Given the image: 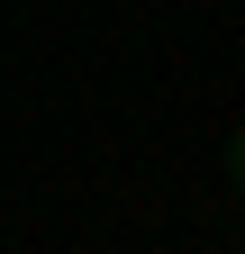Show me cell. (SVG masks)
<instances>
[{"instance_id":"1","label":"cell","mask_w":245,"mask_h":254,"mask_svg":"<svg viewBox=\"0 0 245 254\" xmlns=\"http://www.w3.org/2000/svg\"><path fill=\"white\" fill-rule=\"evenodd\" d=\"M227 182H236V200H245V127L227 136Z\"/></svg>"}]
</instances>
